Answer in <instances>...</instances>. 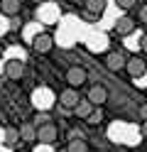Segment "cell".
Returning <instances> with one entry per match:
<instances>
[{"mask_svg": "<svg viewBox=\"0 0 147 152\" xmlns=\"http://www.w3.org/2000/svg\"><path fill=\"white\" fill-rule=\"evenodd\" d=\"M64 79H66V83H69L71 88H78V86H83V83H86L88 74H86L83 66H69L66 74H64Z\"/></svg>", "mask_w": 147, "mask_h": 152, "instance_id": "1", "label": "cell"}, {"mask_svg": "<svg viewBox=\"0 0 147 152\" xmlns=\"http://www.w3.org/2000/svg\"><path fill=\"white\" fill-rule=\"evenodd\" d=\"M125 71L130 74V79H140L147 71V61L140 56H130V59H125Z\"/></svg>", "mask_w": 147, "mask_h": 152, "instance_id": "2", "label": "cell"}, {"mask_svg": "<svg viewBox=\"0 0 147 152\" xmlns=\"http://www.w3.org/2000/svg\"><path fill=\"white\" fill-rule=\"evenodd\" d=\"M56 135H59V130H56L54 123H44V125L37 128V140L42 142V145H52L56 140Z\"/></svg>", "mask_w": 147, "mask_h": 152, "instance_id": "3", "label": "cell"}, {"mask_svg": "<svg viewBox=\"0 0 147 152\" xmlns=\"http://www.w3.org/2000/svg\"><path fill=\"white\" fill-rule=\"evenodd\" d=\"M78 98H81V96H78V91L69 86V88H64L61 93H59V106H61L64 110H74V106L78 103Z\"/></svg>", "mask_w": 147, "mask_h": 152, "instance_id": "4", "label": "cell"}, {"mask_svg": "<svg viewBox=\"0 0 147 152\" xmlns=\"http://www.w3.org/2000/svg\"><path fill=\"white\" fill-rule=\"evenodd\" d=\"M135 30H137V27H135V20H132L130 15H120L115 20V32L120 34V37H130Z\"/></svg>", "mask_w": 147, "mask_h": 152, "instance_id": "5", "label": "cell"}, {"mask_svg": "<svg viewBox=\"0 0 147 152\" xmlns=\"http://www.w3.org/2000/svg\"><path fill=\"white\" fill-rule=\"evenodd\" d=\"M54 47V39H52V34H47V32H39L34 34V39H32V49L39 52V54H47L49 49Z\"/></svg>", "mask_w": 147, "mask_h": 152, "instance_id": "6", "label": "cell"}, {"mask_svg": "<svg viewBox=\"0 0 147 152\" xmlns=\"http://www.w3.org/2000/svg\"><path fill=\"white\" fill-rule=\"evenodd\" d=\"M5 76H7V79H12V81H20L25 76V61L22 59H10L5 64Z\"/></svg>", "mask_w": 147, "mask_h": 152, "instance_id": "7", "label": "cell"}, {"mask_svg": "<svg viewBox=\"0 0 147 152\" xmlns=\"http://www.w3.org/2000/svg\"><path fill=\"white\" fill-rule=\"evenodd\" d=\"M88 101H91L93 106H103V103L108 101V91H105V86H101V83L91 86V88H88Z\"/></svg>", "mask_w": 147, "mask_h": 152, "instance_id": "8", "label": "cell"}, {"mask_svg": "<svg viewBox=\"0 0 147 152\" xmlns=\"http://www.w3.org/2000/svg\"><path fill=\"white\" fill-rule=\"evenodd\" d=\"M20 7H22L20 0H0V12H3L5 17H17Z\"/></svg>", "mask_w": 147, "mask_h": 152, "instance_id": "9", "label": "cell"}, {"mask_svg": "<svg viewBox=\"0 0 147 152\" xmlns=\"http://www.w3.org/2000/svg\"><path fill=\"white\" fill-rule=\"evenodd\" d=\"M105 66L110 71H120L125 69V56L120 52H110V54H105Z\"/></svg>", "mask_w": 147, "mask_h": 152, "instance_id": "10", "label": "cell"}, {"mask_svg": "<svg viewBox=\"0 0 147 152\" xmlns=\"http://www.w3.org/2000/svg\"><path fill=\"white\" fill-rule=\"evenodd\" d=\"M91 110H93V103L91 101H88V98H78V103L74 106V115L81 118V120H86L88 115H91Z\"/></svg>", "mask_w": 147, "mask_h": 152, "instance_id": "11", "label": "cell"}, {"mask_svg": "<svg viewBox=\"0 0 147 152\" xmlns=\"http://www.w3.org/2000/svg\"><path fill=\"white\" fill-rule=\"evenodd\" d=\"M20 137L27 140V142H32V140L37 137V130H34L32 123H25V125H20Z\"/></svg>", "mask_w": 147, "mask_h": 152, "instance_id": "12", "label": "cell"}, {"mask_svg": "<svg viewBox=\"0 0 147 152\" xmlns=\"http://www.w3.org/2000/svg\"><path fill=\"white\" fill-rule=\"evenodd\" d=\"M66 152H91V150H88V142L86 140H71L66 145Z\"/></svg>", "mask_w": 147, "mask_h": 152, "instance_id": "13", "label": "cell"}, {"mask_svg": "<svg viewBox=\"0 0 147 152\" xmlns=\"http://www.w3.org/2000/svg\"><path fill=\"white\" fill-rule=\"evenodd\" d=\"M83 5H86L88 12H101L103 7H105V0H86Z\"/></svg>", "mask_w": 147, "mask_h": 152, "instance_id": "14", "label": "cell"}, {"mask_svg": "<svg viewBox=\"0 0 147 152\" xmlns=\"http://www.w3.org/2000/svg\"><path fill=\"white\" fill-rule=\"evenodd\" d=\"M86 120H91L93 125H98V123L103 120V110H101V106H93V110H91V115H88Z\"/></svg>", "mask_w": 147, "mask_h": 152, "instance_id": "15", "label": "cell"}, {"mask_svg": "<svg viewBox=\"0 0 147 152\" xmlns=\"http://www.w3.org/2000/svg\"><path fill=\"white\" fill-rule=\"evenodd\" d=\"M20 137V130H15V128H5V140L7 142H12V140H17Z\"/></svg>", "mask_w": 147, "mask_h": 152, "instance_id": "16", "label": "cell"}, {"mask_svg": "<svg viewBox=\"0 0 147 152\" xmlns=\"http://www.w3.org/2000/svg\"><path fill=\"white\" fill-rule=\"evenodd\" d=\"M37 101H39V108H49V96L47 93H37Z\"/></svg>", "mask_w": 147, "mask_h": 152, "instance_id": "17", "label": "cell"}, {"mask_svg": "<svg viewBox=\"0 0 147 152\" xmlns=\"http://www.w3.org/2000/svg\"><path fill=\"white\" fill-rule=\"evenodd\" d=\"M118 7H123V10H130V7L135 5V0H115Z\"/></svg>", "mask_w": 147, "mask_h": 152, "instance_id": "18", "label": "cell"}, {"mask_svg": "<svg viewBox=\"0 0 147 152\" xmlns=\"http://www.w3.org/2000/svg\"><path fill=\"white\" fill-rule=\"evenodd\" d=\"M140 22H145V25H147V5H142V7H140Z\"/></svg>", "mask_w": 147, "mask_h": 152, "instance_id": "19", "label": "cell"}, {"mask_svg": "<svg viewBox=\"0 0 147 152\" xmlns=\"http://www.w3.org/2000/svg\"><path fill=\"white\" fill-rule=\"evenodd\" d=\"M140 49L147 54V34H142V39H140Z\"/></svg>", "mask_w": 147, "mask_h": 152, "instance_id": "20", "label": "cell"}, {"mask_svg": "<svg viewBox=\"0 0 147 152\" xmlns=\"http://www.w3.org/2000/svg\"><path fill=\"white\" fill-rule=\"evenodd\" d=\"M140 132H142V137L147 140V118L142 120V125H140Z\"/></svg>", "mask_w": 147, "mask_h": 152, "instance_id": "21", "label": "cell"}, {"mask_svg": "<svg viewBox=\"0 0 147 152\" xmlns=\"http://www.w3.org/2000/svg\"><path fill=\"white\" fill-rule=\"evenodd\" d=\"M140 118H142V120L147 118V103H142V106H140Z\"/></svg>", "mask_w": 147, "mask_h": 152, "instance_id": "22", "label": "cell"}, {"mask_svg": "<svg viewBox=\"0 0 147 152\" xmlns=\"http://www.w3.org/2000/svg\"><path fill=\"white\" fill-rule=\"evenodd\" d=\"M0 88H3V76H0Z\"/></svg>", "mask_w": 147, "mask_h": 152, "instance_id": "23", "label": "cell"}, {"mask_svg": "<svg viewBox=\"0 0 147 152\" xmlns=\"http://www.w3.org/2000/svg\"><path fill=\"white\" fill-rule=\"evenodd\" d=\"M59 152H66V150H59Z\"/></svg>", "mask_w": 147, "mask_h": 152, "instance_id": "24", "label": "cell"}, {"mask_svg": "<svg viewBox=\"0 0 147 152\" xmlns=\"http://www.w3.org/2000/svg\"><path fill=\"white\" fill-rule=\"evenodd\" d=\"M20 3H25V0H20Z\"/></svg>", "mask_w": 147, "mask_h": 152, "instance_id": "25", "label": "cell"}]
</instances>
